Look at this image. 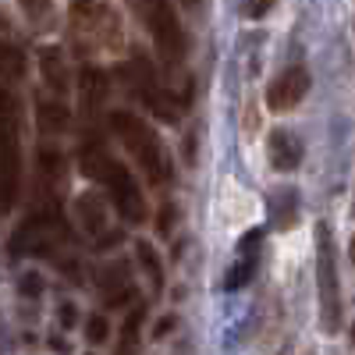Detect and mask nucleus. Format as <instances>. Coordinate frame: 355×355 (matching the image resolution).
<instances>
[{"label": "nucleus", "instance_id": "bb28decb", "mask_svg": "<svg viewBox=\"0 0 355 355\" xmlns=\"http://www.w3.org/2000/svg\"><path fill=\"white\" fill-rule=\"evenodd\" d=\"M270 8H274V0H256V4H252V15H256V18H263Z\"/></svg>", "mask_w": 355, "mask_h": 355}, {"label": "nucleus", "instance_id": "2eb2a0df", "mask_svg": "<svg viewBox=\"0 0 355 355\" xmlns=\"http://www.w3.org/2000/svg\"><path fill=\"white\" fill-rule=\"evenodd\" d=\"M36 121H40V132H46V135H61V132H68V125H71V110L64 107V100L61 96H40L36 100Z\"/></svg>", "mask_w": 355, "mask_h": 355}, {"label": "nucleus", "instance_id": "aec40b11", "mask_svg": "<svg viewBox=\"0 0 355 355\" xmlns=\"http://www.w3.org/2000/svg\"><path fill=\"white\" fill-rule=\"evenodd\" d=\"M142 316H146L142 306H135V309L128 313L125 327H121V345H117V355H135V348H139V331H142Z\"/></svg>", "mask_w": 355, "mask_h": 355}, {"label": "nucleus", "instance_id": "4468645a", "mask_svg": "<svg viewBox=\"0 0 355 355\" xmlns=\"http://www.w3.org/2000/svg\"><path fill=\"white\" fill-rule=\"evenodd\" d=\"M40 75L50 85V93H57V96L68 93L71 78H68V64H64V50L61 46H43L40 50Z\"/></svg>", "mask_w": 355, "mask_h": 355}, {"label": "nucleus", "instance_id": "0eeeda50", "mask_svg": "<svg viewBox=\"0 0 355 355\" xmlns=\"http://www.w3.org/2000/svg\"><path fill=\"white\" fill-rule=\"evenodd\" d=\"M71 25L78 40H93V50H114L121 43V25H117V15L100 4V0H75L71 4Z\"/></svg>", "mask_w": 355, "mask_h": 355}, {"label": "nucleus", "instance_id": "c85d7f7f", "mask_svg": "<svg viewBox=\"0 0 355 355\" xmlns=\"http://www.w3.org/2000/svg\"><path fill=\"white\" fill-rule=\"evenodd\" d=\"M185 4H189V8H196V4H199V0H185Z\"/></svg>", "mask_w": 355, "mask_h": 355}, {"label": "nucleus", "instance_id": "5701e85b", "mask_svg": "<svg viewBox=\"0 0 355 355\" xmlns=\"http://www.w3.org/2000/svg\"><path fill=\"white\" fill-rule=\"evenodd\" d=\"M85 338L93 341V345H103V341L110 338V323H107V316H100V313H96V316H89V320H85Z\"/></svg>", "mask_w": 355, "mask_h": 355}, {"label": "nucleus", "instance_id": "6ab92c4d", "mask_svg": "<svg viewBox=\"0 0 355 355\" xmlns=\"http://www.w3.org/2000/svg\"><path fill=\"white\" fill-rule=\"evenodd\" d=\"M295 199H299V196H295L291 189H277L274 196H270V217H274V224L277 227H288V224H295Z\"/></svg>", "mask_w": 355, "mask_h": 355}, {"label": "nucleus", "instance_id": "1a4fd4ad", "mask_svg": "<svg viewBox=\"0 0 355 355\" xmlns=\"http://www.w3.org/2000/svg\"><path fill=\"white\" fill-rule=\"evenodd\" d=\"M306 93H309V71L302 64H291L266 85V107L274 114H288L306 100Z\"/></svg>", "mask_w": 355, "mask_h": 355}, {"label": "nucleus", "instance_id": "f8f14e48", "mask_svg": "<svg viewBox=\"0 0 355 355\" xmlns=\"http://www.w3.org/2000/svg\"><path fill=\"white\" fill-rule=\"evenodd\" d=\"M78 93H82V110H85V114H96V110L107 103V96H110V78H107V71L96 68V64H85L82 75H78Z\"/></svg>", "mask_w": 355, "mask_h": 355}, {"label": "nucleus", "instance_id": "ddd939ff", "mask_svg": "<svg viewBox=\"0 0 355 355\" xmlns=\"http://www.w3.org/2000/svg\"><path fill=\"white\" fill-rule=\"evenodd\" d=\"M266 150H270V164L277 167V171H295L299 167V160H302V142L295 139L288 128H274L270 132V139H266Z\"/></svg>", "mask_w": 355, "mask_h": 355}, {"label": "nucleus", "instance_id": "f3484780", "mask_svg": "<svg viewBox=\"0 0 355 355\" xmlns=\"http://www.w3.org/2000/svg\"><path fill=\"white\" fill-rule=\"evenodd\" d=\"M36 164H40V174H43V185H46V189H61V185H64L68 164H64V153H61V150L43 146L40 157H36Z\"/></svg>", "mask_w": 355, "mask_h": 355}, {"label": "nucleus", "instance_id": "a211bd4d", "mask_svg": "<svg viewBox=\"0 0 355 355\" xmlns=\"http://www.w3.org/2000/svg\"><path fill=\"white\" fill-rule=\"evenodd\" d=\"M135 256H139V263H142L146 277H150V288H153V291H160V288H164V266H160L157 249H153L150 242H135Z\"/></svg>", "mask_w": 355, "mask_h": 355}, {"label": "nucleus", "instance_id": "412c9836", "mask_svg": "<svg viewBox=\"0 0 355 355\" xmlns=\"http://www.w3.org/2000/svg\"><path fill=\"white\" fill-rule=\"evenodd\" d=\"M252 274H256V252H245V259H239L227 270V291H239V288H245L249 281H252Z\"/></svg>", "mask_w": 355, "mask_h": 355}, {"label": "nucleus", "instance_id": "f03ea898", "mask_svg": "<svg viewBox=\"0 0 355 355\" xmlns=\"http://www.w3.org/2000/svg\"><path fill=\"white\" fill-rule=\"evenodd\" d=\"M21 192V103L0 89V210H11Z\"/></svg>", "mask_w": 355, "mask_h": 355}, {"label": "nucleus", "instance_id": "6e6552de", "mask_svg": "<svg viewBox=\"0 0 355 355\" xmlns=\"http://www.w3.org/2000/svg\"><path fill=\"white\" fill-rule=\"evenodd\" d=\"M100 185H107V192H110V199H114V210L121 214V220H128V224H142L146 217H150L139 182L132 178V171H128L125 164H117L114 157H110V164L103 167Z\"/></svg>", "mask_w": 355, "mask_h": 355}, {"label": "nucleus", "instance_id": "39448f33", "mask_svg": "<svg viewBox=\"0 0 355 355\" xmlns=\"http://www.w3.org/2000/svg\"><path fill=\"white\" fill-rule=\"evenodd\" d=\"M132 8L139 15V21L146 25V33L153 36L157 53L167 64H178L185 57V36L182 25H178V15L171 8V0H132Z\"/></svg>", "mask_w": 355, "mask_h": 355}, {"label": "nucleus", "instance_id": "9d476101", "mask_svg": "<svg viewBox=\"0 0 355 355\" xmlns=\"http://www.w3.org/2000/svg\"><path fill=\"white\" fill-rule=\"evenodd\" d=\"M75 217H78V227L85 234H93L96 242L103 239V234H110V227H107V202L96 192H82L75 199Z\"/></svg>", "mask_w": 355, "mask_h": 355}, {"label": "nucleus", "instance_id": "4be33fe9", "mask_svg": "<svg viewBox=\"0 0 355 355\" xmlns=\"http://www.w3.org/2000/svg\"><path fill=\"white\" fill-rule=\"evenodd\" d=\"M18 4H21V15L28 18V25H36V28L50 25V18H53V0H18Z\"/></svg>", "mask_w": 355, "mask_h": 355}, {"label": "nucleus", "instance_id": "a878e982", "mask_svg": "<svg viewBox=\"0 0 355 355\" xmlns=\"http://www.w3.org/2000/svg\"><path fill=\"white\" fill-rule=\"evenodd\" d=\"M171 327H174V316H164V320L157 323V331H153V338H164V334H167Z\"/></svg>", "mask_w": 355, "mask_h": 355}, {"label": "nucleus", "instance_id": "7ed1b4c3", "mask_svg": "<svg viewBox=\"0 0 355 355\" xmlns=\"http://www.w3.org/2000/svg\"><path fill=\"white\" fill-rule=\"evenodd\" d=\"M316 295H320V331H341V281H338V249L331 224L316 227Z\"/></svg>", "mask_w": 355, "mask_h": 355}, {"label": "nucleus", "instance_id": "423d86ee", "mask_svg": "<svg viewBox=\"0 0 355 355\" xmlns=\"http://www.w3.org/2000/svg\"><path fill=\"white\" fill-rule=\"evenodd\" d=\"M121 75H125L128 93H132L135 100H142V107L150 110L153 117H160V121H167V125H174V121H178V100L164 89V82L157 78L153 64L146 61L142 53H135V57H132V61L121 68Z\"/></svg>", "mask_w": 355, "mask_h": 355}, {"label": "nucleus", "instance_id": "393cba45", "mask_svg": "<svg viewBox=\"0 0 355 355\" xmlns=\"http://www.w3.org/2000/svg\"><path fill=\"white\" fill-rule=\"evenodd\" d=\"M57 316H61V327H64V331H68V327H75V323H78V309H75V302H61Z\"/></svg>", "mask_w": 355, "mask_h": 355}, {"label": "nucleus", "instance_id": "9b49d317", "mask_svg": "<svg viewBox=\"0 0 355 355\" xmlns=\"http://www.w3.org/2000/svg\"><path fill=\"white\" fill-rule=\"evenodd\" d=\"M96 281H100V288H103V299H107V306H121V302H128L132 299V274H128V266H125V259H117V263H107L103 270L96 274Z\"/></svg>", "mask_w": 355, "mask_h": 355}, {"label": "nucleus", "instance_id": "20e7f679", "mask_svg": "<svg viewBox=\"0 0 355 355\" xmlns=\"http://www.w3.org/2000/svg\"><path fill=\"white\" fill-rule=\"evenodd\" d=\"M71 239L68 224L61 220V214L53 206H43L28 217L15 234H11V252L15 256H53L61 259V245Z\"/></svg>", "mask_w": 355, "mask_h": 355}, {"label": "nucleus", "instance_id": "b1692460", "mask_svg": "<svg viewBox=\"0 0 355 355\" xmlns=\"http://www.w3.org/2000/svg\"><path fill=\"white\" fill-rule=\"evenodd\" d=\"M18 288H21V295H28V299H36V295L43 291V281H40V274H21Z\"/></svg>", "mask_w": 355, "mask_h": 355}, {"label": "nucleus", "instance_id": "dca6fc26", "mask_svg": "<svg viewBox=\"0 0 355 355\" xmlns=\"http://www.w3.org/2000/svg\"><path fill=\"white\" fill-rule=\"evenodd\" d=\"M21 75H25V50L8 33H0V78L18 82Z\"/></svg>", "mask_w": 355, "mask_h": 355}, {"label": "nucleus", "instance_id": "cd10ccee", "mask_svg": "<svg viewBox=\"0 0 355 355\" xmlns=\"http://www.w3.org/2000/svg\"><path fill=\"white\" fill-rule=\"evenodd\" d=\"M348 259L355 263V234H352V245H348Z\"/></svg>", "mask_w": 355, "mask_h": 355}, {"label": "nucleus", "instance_id": "c756f323", "mask_svg": "<svg viewBox=\"0 0 355 355\" xmlns=\"http://www.w3.org/2000/svg\"><path fill=\"white\" fill-rule=\"evenodd\" d=\"M352 338H355V327H352Z\"/></svg>", "mask_w": 355, "mask_h": 355}, {"label": "nucleus", "instance_id": "f257e3e1", "mask_svg": "<svg viewBox=\"0 0 355 355\" xmlns=\"http://www.w3.org/2000/svg\"><path fill=\"white\" fill-rule=\"evenodd\" d=\"M107 121H110V132L117 135V142L128 150V157L142 167L146 178H150V185H164L171 178V160H167L160 135L132 110H110Z\"/></svg>", "mask_w": 355, "mask_h": 355}, {"label": "nucleus", "instance_id": "7c9ffc66", "mask_svg": "<svg viewBox=\"0 0 355 355\" xmlns=\"http://www.w3.org/2000/svg\"><path fill=\"white\" fill-rule=\"evenodd\" d=\"M352 214H355V206H352Z\"/></svg>", "mask_w": 355, "mask_h": 355}]
</instances>
